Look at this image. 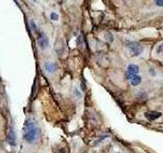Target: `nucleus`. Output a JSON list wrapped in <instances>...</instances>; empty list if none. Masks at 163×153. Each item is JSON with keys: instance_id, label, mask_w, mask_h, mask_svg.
I'll return each mask as SVG.
<instances>
[{"instance_id": "nucleus-4", "label": "nucleus", "mask_w": 163, "mask_h": 153, "mask_svg": "<svg viewBox=\"0 0 163 153\" xmlns=\"http://www.w3.org/2000/svg\"><path fill=\"white\" fill-rule=\"evenodd\" d=\"M38 44L41 47V49H45V48H47L48 45H49V39L47 38V36H46L45 34L41 33L38 38Z\"/></svg>"}, {"instance_id": "nucleus-13", "label": "nucleus", "mask_w": 163, "mask_h": 153, "mask_svg": "<svg viewBox=\"0 0 163 153\" xmlns=\"http://www.w3.org/2000/svg\"><path fill=\"white\" fill-rule=\"evenodd\" d=\"M55 153H67V149L66 148H61V149H58Z\"/></svg>"}, {"instance_id": "nucleus-5", "label": "nucleus", "mask_w": 163, "mask_h": 153, "mask_svg": "<svg viewBox=\"0 0 163 153\" xmlns=\"http://www.w3.org/2000/svg\"><path fill=\"white\" fill-rule=\"evenodd\" d=\"M144 115H145L149 120H155L161 117V113L158 112V111H146V112L144 113Z\"/></svg>"}, {"instance_id": "nucleus-11", "label": "nucleus", "mask_w": 163, "mask_h": 153, "mask_svg": "<svg viewBox=\"0 0 163 153\" xmlns=\"http://www.w3.org/2000/svg\"><path fill=\"white\" fill-rule=\"evenodd\" d=\"M50 17H51L52 20H58V15H57L56 12H52L51 15H50Z\"/></svg>"}, {"instance_id": "nucleus-9", "label": "nucleus", "mask_w": 163, "mask_h": 153, "mask_svg": "<svg viewBox=\"0 0 163 153\" xmlns=\"http://www.w3.org/2000/svg\"><path fill=\"white\" fill-rule=\"evenodd\" d=\"M78 45L81 48H83V46H84V39H83L82 35H80V37L78 38Z\"/></svg>"}, {"instance_id": "nucleus-1", "label": "nucleus", "mask_w": 163, "mask_h": 153, "mask_svg": "<svg viewBox=\"0 0 163 153\" xmlns=\"http://www.w3.org/2000/svg\"><path fill=\"white\" fill-rule=\"evenodd\" d=\"M39 137V129L34 122H28L24 130V139L29 143H34Z\"/></svg>"}, {"instance_id": "nucleus-3", "label": "nucleus", "mask_w": 163, "mask_h": 153, "mask_svg": "<svg viewBox=\"0 0 163 153\" xmlns=\"http://www.w3.org/2000/svg\"><path fill=\"white\" fill-rule=\"evenodd\" d=\"M7 141L11 146H14L17 144V137H15V132L12 129V127L9 126L7 129Z\"/></svg>"}, {"instance_id": "nucleus-12", "label": "nucleus", "mask_w": 163, "mask_h": 153, "mask_svg": "<svg viewBox=\"0 0 163 153\" xmlns=\"http://www.w3.org/2000/svg\"><path fill=\"white\" fill-rule=\"evenodd\" d=\"M156 51H157V53H162L163 52V43L161 44V45L158 46L157 49H156Z\"/></svg>"}, {"instance_id": "nucleus-14", "label": "nucleus", "mask_w": 163, "mask_h": 153, "mask_svg": "<svg viewBox=\"0 0 163 153\" xmlns=\"http://www.w3.org/2000/svg\"><path fill=\"white\" fill-rule=\"evenodd\" d=\"M155 3L157 4L158 6L162 7V6H163V0H155Z\"/></svg>"}, {"instance_id": "nucleus-2", "label": "nucleus", "mask_w": 163, "mask_h": 153, "mask_svg": "<svg viewBox=\"0 0 163 153\" xmlns=\"http://www.w3.org/2000/svg\"><path fill=\"white\" fill-rule=\"evenodd\" d=\"M127 47L134 56H138V55H140L144 51L143 46L137 42H128L127 44Z\"/></svg>"}, {"instance_id": "nucleus-15", "label": "nucleus", "mask_w": 163, "mask_h": 153, "mask_svg": "<svg viewBox=\"0 0 163 153\" xmlns=\"http://www.w3.org/2000/svg\"><path fill=\"white\" fill-rule=\"evenodd\" d=\"M75 94H77V97H78V98H81V97H82V94L80 93V92H78V90H75Z\"/></svg>"}, {"instance_id": "nucleus-7", "label": "nucleus", "mask_w": 163, "mask_h": 153, "mask_svg": "<svg viewBox=\"0 0 163 153\" xmlns=\"http://www.w3.org/2000/svg\"><path fill=\"white\" fill-rule=\"evenodd\" d=\"M140 71V68L138 66H135V64H130L128 68V73H127V76H130L132 75H137L138 73Z\"/></svg>"}, {"instance_id": "nucleus-10", "label": "nucleus", "mask_w": 163, "mask_h": 153, "mask_svg": "<svg viewBox=\"0 0 163 153\" xmlns=\"http://www.w3.org/2000/svg\"><path fill=\"white\" fill-rule=\"evenodd\" d=\"M30 26H31L32 31H33L34 33H36V32H37V28H36V25H35V23H34V20H31V22H30Z\"/></svg>"}, {"instance_id": "nucleus-16", "label": "nucleus", "mask_w": 163, "mask_h": 153, "mask_svg": "<svg viewBox=\"0 0 163 153\" xmlns=\"http://www.w3.org/2000/svg\"><path fill=\"white\" fill-rule=\"evenodd\" d=\"M31 1H33V2H37V0H31Z\"/></svg>"}, {"instance_id": "nucleus-6", "label": "nucleus", "mask_w": 163, "mask_h": 153, "mask_svg": "<svg viewBox=\"0 0 163 153\" xmlns=\"http://www.w3.org/2000/svg\"><path fill=\"white\" fill-rule=\"evenodd\" d=\"M44 68L49 73H55L58 69V66H57V64L55 62H46L44 64Z\"/></svg>"}, {"instance_id": "nucleus-8", "label": "nucleus", "mask_w": 163, "mask_h": 153, "mask_svg": "<svg viewBox=\"0 0 163 153\" xmlns=\"http://www.w3.org/2000/svg\"><path fill=\"white\" fill-rule=\"evenodd\" d=\"M128 78H130V84H132L133 86H138V85L141 84V82H142L141 76H138V75H132V76H128Z\"/></svg>"}]
</instances>
